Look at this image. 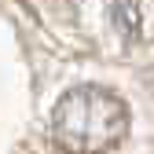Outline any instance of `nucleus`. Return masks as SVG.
Instances as JSON below:
<instances>
[{
  "instance_id": "obj_1",
  "label": "nucleus",
  "mask_w": 154,
  "mask_h": 154,
  "mask_svg": "<svg viewBox=\"0 0 154 154\" xmlns=\"http://www.w3.org/2000/svg\"><path fill=\"white\" fill-rule=\"evenodd\" d=\"M128 136V106L99 85L70 88L51 110V143L63 154H106Z\"/></svg>"
},
{
  "instance_id": "obj_2",
  "label": "nucleus",
  "mask_w": 154,
  "mask_h": 154,
  "mask_svg": "<svg viewBox=\"0 0 154 154\" xmlns=\"http://www.w3.org/2000/svg\"><path fill=\"white\" fill-rule=\"evenodd\" d=\"M140 0H106V26L121 44H132L140 37Z\"/></svg>"
}]
</instances>
